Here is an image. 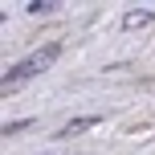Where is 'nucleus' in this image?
Wrapping results in <instances>:
<instances>
[{"instance_id":"obj_1","label":"nucleus","mask_w":155,"mask_h":155,"mask_svg":"<svg viewBox=\"0 0 155 155\" xmlns=\"http://www.w3.org/2000/svg\"><path fill=\"white\" fill-rule=\"evenodd\" d=\"M57 53H61V45H57V41H49L45 49H37V53H29V57H25V61H16L12 70L4 74V90H12V86H21L25 78H33V74L49 70V65L57 61Z\"/></svg>"},{"instance_id":"obj_2","label":"nucleus","mask_w":155,"mask_h":155,"mask_svg":"<svg viewBox=\"0 0 155 155\" xmlns=\"http://www.w3.org/2000/svg\"><path fill=\"white\" fill-rule=\"evenodd\" d=\"M90 127H98V118H94V114L74 118V123H65V127H61V139H70V135H82V131H90Z\"/></svg>"},{"instance_id":"obj_3","label":"nucleus","mask_w":155,"mask_h":155,"mask_svg":"<svg viewBox=\"0 0 155 155\" xmlns=\"http://www.w3.org/2000/svg\"><path fill=\"white\" fill-rule=\"evenodd\" d=\"M151 21V12H131V16H127V25H131V29H135V25H147Z\"/></svg>"},{"instance_id":"obj_4","label":"nucleus","mask_w":155,"mask_h":155,"mask_svg":"<svg viewBox=\"0 0 155 155\" xmlns=\"http://www.w3.org/2000/svg\"><path fill=\"white\" fill-rule=\"evenodd\" d=\"M49 8H57V4H49V0H33L29 12H49Z\"/></svg>"}]
</instances>
